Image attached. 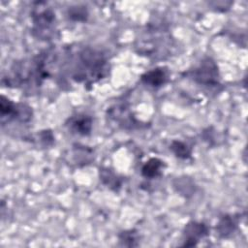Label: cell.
<instances>
[{"instance_id":"cell-1","label":"cell","mask_w":248,"mask_h":248,"mask_svg":"<svg viewBox=\"0 0 248 248\" xmlns=\"http://www.w3.org/2000/svg\"><path fill=\"white\" fill-rule=\"evenodd\" d=\"M108 72V60L103 52L92 47H84L77 53L72 78L78 82L94 83Z\"/></svg>"},{"instance_id":"cell-2","label":"cell","mask_w":248,"mask_h":248,"mask_svg":"<svg viewBox=\"0 0 248 248\" xmlns=\"http://www.w3.org/2000/svg\"><path fill=\"white\" fill-rule=\"evenodd\" d=\"M32 33L40 40H51L55 36V14L45 2H37L31 12Z\"/></svg>"},{"instance_id":"cell-3","label":"cell","mask_w":248,"mask_h":248,"mask_svg":"<svg viewBox=\"0 0 248 248\" xmlns=\"http://www.w3.org/2000/svg\"><path fill=\"white\" fill-rule=\"evenodd\" d=\"M191 78L202 85L216 86L219 84L220 75L218 66L210 57H204L200 64L189 72Z\"/></svg>"},{"instance_id":"cell-4","label":"cell","mask_w":248,"mask_h":248,"mask_svg":"<svg viewBox=\"0 0 248 248\" xmlns=\"http://www.w3.org/2000/svg\"><path fill=\"white\" fill-rule=\"evenodd\" d=\"M209 234V228L202 222L190 221L183 229V246H195L203 237Z\"/></svg>"},{"instance_id":"cell-5","label":"cell","mask_w":248,"mask_h":248,"mask_svg":"<svg viewBox=\"0 0 248 248\" xmlns=\"http://www.w3.org/2000/svg\"><path fill=\"white\" fill-rule=\"evenodd\" d=\"M66 126L74 134L79 136H88L92 131L93 119L91 116L85 113H78L70 117L66 122Z\"/></svg>"},{"instance_id":"cell-6","label":"cell","mask_w":248,"mask_h":248,"mask_svg":"<svg viewBox=\"0 0 248 248\" xmlns=\"http://www.w3.org/2000/svg\"><path fill=\"white\" fill-rule=\"evenodd\" d=\"M169 79L168 70L164 67H156L145 72L140 77L141 82L151 87H160Z\"/></svg>"},{"instance_id":"cell-7","label":"cell","mask_w":248,"mask_h":248,"mask_svg":"<svg viewBox=\"0 0 248 248\" xmlns=\"http://www.w3.org/2000/svg\"><path fill=\"white\" fill-rule=\"evenodd\" d=\"M109 117L118 123V125L122 126L123 128L130 127L131 129L137 124L134 117L129 111V108L123 106H115L110 108L108 111Z\"/></svg>"},{"instance_id":"cell-8","label":"cell","mask_w":248,"mask_h":248,"mask_svg":"<svg viewBox=\"0 0 248 248\" xmlns=\"http://www.w3.org/2000/svg\"><path fill=\"white\" fill-rule=\"evenodd\" d=\"M164 166V162L159 158H150L141 167V175L148 179L156 178L162 174Z\"/></svg>"},{"instance_id":"cell-9","label":"cell","mask_w":248,"mask_h":248,"mask_svg":"<svg viewBox=\"0 0 248 248\" xmlns=\"http://www.w3.org/2000/svg\"><path fill=\"white\" fill-rule=\"evenodd\" d=\"M237 220L233 215L226 214L222 216L216 226V232L221 237L230 236L236 229Z\"/></svg>"},{"instance_id":"cell-10","label":"cell","mask_w":248,"mask_h":248,"mask_svg":"<svg viewBox=\"0 0 248 248\" xmlns=\"http://www.w3.org/2000/svg\"><path fill=\"white\" fill-rule=\"evenodd\" d=\"M170 149L179 159H188L191 157L192 150L189 145L181 140H172L170 144Z\"/></svg>"},{"instance_id":"cell-11","label":"cell","mask_w":248,"mask_h":248,"mask_svg":"<svg viewBox=\"0 0 248 248\" xmlns=\"http://www.w3.org/2000/svg\"><path fill=\"white\" fill-rule=\"evenodd\" d=\"M100 179L105 185L113 190H117V188H119L121 185L120 179L117 177V175L108 169L100 170Z\"/></svg>"},{"instance_id":"cell-12","label":"cell","mask_w":248,"mask_h":248,"mask_svg":"<svg viewBox=\"0 0 248 248\" xmlns=\"http://www.w3.org/2000/svg\"><path fill=\"white\" fill-rule=\"evenodd\" d=\"M119 242L122 246L135 247L139 245V234L135 230L123 231L118 234Z\"/></svg>"},{"instance_id":"cell-13","label":"cell","mask_w":248,"mask_h":248,"mask_svg":"<svg viewBox=\"0 0 248 248\" xmlns=\"http://www.w3.org/2000/svg\"><path fill=\"white\" fill-rule=\"evenodd\" d=\"M68 16L75 21H85L88 12L84 6H73L68 9Z\"/></svg>"},{"instance_id":"cell-14","label":"cell","mask_w":248,"mask_h":248,"mask_svg":"<svg viewBox=\"0 0 248 248\" xmlns=\"http://www.w3.org/2000/svg\"><path fill=\"white\" fill-rule=\"evenodd\" d=\"M39 140L43 145L49 146L52 145L54 142V136L50 130H44L40 132Z\"/></svg>"}]
</instances>
